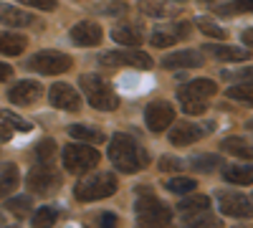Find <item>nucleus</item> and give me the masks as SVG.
I'll list each match as a JSON object with an SVG mask.
<instances>
[{"label":"nucleus","instance_id":"obj_1","mask_svg":"<svg viewBox=\"0 0 253 228\" xmlns=\"http://www.w3.org/2000/svg\"><path fill=\"white\" fill-rule=\"evenodd\" d=\"M109 160L112 165L119 170V173H139L144 170L147 165H150V155H147V150L142 147V144L129 137V135H114L112 137V144H109Z\"/></svg>","mask_w":253,"mask_h":228},{"label":"nucleus","instance_id":"obj_2","mask_svg":"<svg viewBox=\"0 0 253 228\" xmlns=\"http://www.w3.org/2000/svg\"><path fill=\"white\" fill-rule=\"evenodd\" d=\"M137 200V223L139 228H177L172 223V208L150 193V188H139Z\"/></svg>","mask_w":253,"mask_h":228},{"label":"nucleus","instance_id":"obj_3","mask_svg":"<svg viewBox=\"0 0 253 228\" xmlns=\"http://www.w3.org/2000/svg\"><path fill=\"white\" fill-rule=\"evenodd\" d=\"M79 87L84 89V94H86L89 104L94 109H101V112H114L119 107V96L112 91V87L104 81L101 76L96 74H84L79 79Z\"/></svg>","mask_w":253,"mask_h":228},{"label":"nucleus","instance_id":"obj_4","mask_svg":"<svg viewBox=\"0 0 253 228\" xmlns=\"http://www.w3.org/2000/svg\"><path fill=\"white\" fill-rule=\"evenodd\" d=\"M117 178L112 173H94L86 175L84 180L76 182V198L81 203H91V200H101V198H109L117 193Z\"/></svg>","mask_w":253,"mask_h":228},{"label":"nucleus","instance_id":"obj_5","mask_svg":"<svg viewBox=\"0 0 253 228\" xmlns=\"http://www.w3.org/2000/svg\"><path fill=\"white\" fill-rule=\"evenodd\" d=\"M99 165V152L91 144H66L63 147V168L74 175L89 173L91 168Z\"/></svg>","mask_w":253,"mask_h":228},{"label":"nucleus","instance_id":"obj_6","mask_svg":"<svg viewBox=\"0 0 253 228\" xmlns=\"http://www.w3.org/2000/svg\"><path fill=\"white\" fill-rule=\"evenodd\" d=\"M28 69L36 74H43V76H56L63 71H71L74 58L66 53H58V51H38L36 56L28 58Z\"/></svg>","mask_w":253,"mask_h":228},{"label":"nucleus","instance_id":"obj_7","mask_svg":"<svg viewBox=\"0 0 253 228\" xmlns=\"http://www.w3.org/2000/svg\"><path fill=\"white\" fill-rule=\"evenodd\" d=\"M26 185L28 190L36 193V195H51L61 188V175L53 170V165H36V168L28 173L26 178Z\"/></svg>","mask_w":253,"mask_h":228},{"label":"nucleus","instance_id":"obj_8","mask_svg":"<svg viewBox=\"0 0 253 228\" xmlns=\"http://www.w3.org/2000/svg\"><path fill=\"white\" fill-rule=\"evenodd\" d=\"M99 64L107 69L117 66H132V69H152V56H147L144 51L137 48H124V51H112V53H101Z\"/></svg>","mask_w":253,"mask_h":228},{"label":"nucleus","instance_id":"obj_9","mask_svg":"<svg viewBox=\"0 0 253 228\" xmlns=\"http://www.w3.org/2000/svg\"><path fill=\"white\" fill-rule=\"evenodd\" d=\"M218 208L223 216H230V218H253V203L246 195L233 193V190H223L218 195Z\"/></svg>","mask_w":253,"mask_h":228},{"label":"nucleus","instance_id":"obj_10","mask_svg":"<svg viewBox=\"0 0 253 228\" xmlns=\"http://www.w3.org/2000/svg\"><path fill=\"white\" fill-rule=\"evenodd\" d=\"M172 119H175V109H172V104H167V101H152V104H147V109H144V122L155 135L165 132L172 124Z\"/></svg>","mask_w":253,"mask_h":228},{"label":"nucleus","instance_id":"obj_11","mask_svg":"<svg viewBox=\"0 0 253 228\" xmlns=\"http://www.w3.org/2000/svg\"><path fill=\"white\" fill-rule=\"evenodd\" d=\"M190 33H193V23H172V26L155 28L150 41L157 48H167V46H175V44H180V41H185Z\"/></svg>","mask_w":253,"mask_h":228},{"label":"nucleus","instance_id":"obj_12","mask_svg":"<svg viewBox=\"0 0 253 228\" xmlns=\"http://www.w3.org/2000/svg\"><path fill=\"white\" fill-rule=\"evenodd\" d=\"M48 99L56 109H63V112H79L81 109V96L69 84H53L48 91Z\"/></svg>","mask_w":253,"mask_h":228},{"label":"nucleus","instance_id":"obj_13","mask_svg":"<svg viewBox=\"0 0 253 228\" xmlns=\"http://www.w3.org/2000/svg\"><path fill=\"white\" fill-rule=\"evenodd\" d=\"M41 94H43V87L38 84V81H18L15 87L8 89V99L13 101V104H20V107H26V104H36V101L41 99Z\"/></svg>","mask_w":253,"mask_h":228},{"label":"nucleus","instance_id":"obj_14","mask_svg":"<svg viewBox=\"0 0 253 228\" xmlns=\"http://www.w3.org/2000/svg\"><path fill=\"white\" fill-rule=\"evenodd\" d=\"M101 38H104L101 26L94 23V20H81L71 28V41L76 46H99Z\"/></svg>","mask_w":253,"mask_h":228},{"label":"nucleus","instance_id":"obj_15","mask_svg":"<svg viewBox=\"0 0 253 228\" xmlns=\"http://www.w3.org/2000/svg\"><path fill=\"white\" fill-rule=\"evenodd\" d=\"M215 91H218L215 81H210V79H195V81H190V84L180 87V89H177V96H180V99L208 101L210 96H215Z\"/></svg>","mask_w":253,"mask_h":228},{"label":"nucleus","instance_id":"obj_16","mask_svg":"<svg viewBox=\"0 0 253 228\" xmlns=\"http://www.w3.org/2000/svg\"><path fill=\"white\" fill-rule=\"evenodd\" d=\"M162 66L165 69H198V66H203V53H198V51H190V48H185V51H175V53H167L165 58H162Z\"/></svg>","mask_w":253,"mask_h":228},{"label":"nucleus","instance_id":"obj_17","mask_svg":"<svg viewBox=\"0 0 253 228\" xmlns=\"http://www.w3.org/2000/svg\"><path fill=\"white\" fill-rule=\"evenodd\" d=\"M203 135H205V130L198 127V124L180 122V124H175L172 132H170V144H175V147H187V144L198 142Z\"/></svg>","mask_w":253,"mask_h":228},{"label":"nucleus","instance_id":"obj_18","mask_svg":"<svg viewBox=\"0 0 253 228\" xmlns=\"http://www.w3.org/2000/svg\"><path fill=\"white\" fill-rule=\"evenodd\" d=\"M33 127L10 109H0V139H10L18 132H31Z\"/></svg>","mask_w":253,"mask_h":228},{"label":"nucleus","instance_id":"obj_19","mask_svg":"<svg viewBox=\"0 0 253 228\" xmlns=\"http://www.w3.org/2000/svg\"><path fill=\"white\" fill-rule=\"evenodd\" d=\"M0 23L3 26H10V28H23V26H31L36 23V18L20 8H10V5H0Z\"/></svg>","mask_w":253,"mask_h":228},{"label":"nucleus","instance_id":"obj_20","mask_svg":"<svg viewBox=\"0 0 253 228\" xmlns=\"http://www.w3.org/2000/svg\"><path fill=\"white\" fill-rule=\"evenodd\" d=\"M26 46H28V38L26 36L10 33V31L0 33V53H3V56H20Z\"/></svg>","mask_w":253,"mask_h":228},{"label":"nucleus","instance_id":"obj_21","mask_svg":"<svg viewBox=\"0 0 253 228\" xmlns=\"http://www.w3.org/2000/svg\"><path fill=\"white\" fill-rule=\"evenodd\" d=\"M213 58L218 61H248L251 58V48H236V46H203Z\"/></svg>","mask_w":253,"mask_h":228},{"label":"nucleus","instance_id":"obj_22","mask_svg":"<svg viewBox=\"0 0 253 228\" xmlns=\"http://www.w3.org/2000/svg\"><path fill=\"white\" fill-rule=\"evenodd\" d=\"M180 8H175L172 0H142V13L152 18H170Z\"/></svg>","mask_w":253,"mask_h":228},{"label":"nucleus","instance_id":"obj_23","mask_svg":"<svg viewBox=\"0 0 253 228\" xmlns=\"http://www.w3.org/2000/svg\"><path fill=\"white\" fill-rule=\"evenodd\" d=\"M220 150L236 155V157H243V160H253V142H248L243 137H228V139H223Z\"/></svg>","mask_w":253,"mask_h":228},{"label":"nucleus","instance_id":"obj_24","mask_svg":"<svg viewBox=\"0 0 253 228\" xmlns=\"http://www.w3.org/2000/svg\"><path fill=\"white\" fill-rule=\"evenodd\" d=\"M112 38L117 41V44H122V46H126V48H139L142 46V33H139V28H134V26H119V28H114L112 31Z\"/></svg>","mask_w":253,"mask_h":228},{"label":"nucleus","instance_id":"obj_25","mask_svg":"<svg viewBox=\"0 0 253 228\" xmlns=\"http://www.w3.org/2000/svg\"><path fill=\"white\" fill-rule=\"evenodd\" d=\"M18 180H20V175H18L15 165L13 162H0V198H5L10 190H15Z\"/></svg>","mask_w":253,"mask_h":228},{"label":"nucleus","instance_id":"obj_26","mask_svg":"<svg viewBox=\"0 0 253 228\" xmlns=\"http://www.w3.org/2000/svg\"><path fill=\"white\" fill-rule=\"evenodd\" d=\"M223 178L233 185H253V165H228Z\"/></svg>","mask_w":253,"mask_h":228},{"label":"nucleus","instance_id":"obj_27","mask_svg":"<svg viewBox=\"0 0 253 228\" xmlns=\"http://www.w3.org/2000/svg\"><path fill=\"white\" fill-rule=\"evenodd\" d=\"M182 226L185 228H213L220 226L218 218H213V213L208 211H195V213H182Z\"/></svg>","mask_w":253,"mask_h":228},{"label":"nucleus","instance_id":"obj_28","mask_svg":"<svg viewBox=\"0 0 253 228\" xmlns=\"http://www.w3.org/2000/svg\"><path fill=\"white\" fill-rule=\"evenodd\" d=\"M69 135L74 139L86 142V144H101L104 142V132L96 130V127H86V124H74V127H69Z\"/></svg>","mask_w":253,"mask_h":228},{"label":"nucleus","instance_id":"obj_29","mask_svg":"<svg viewBox=\"0 0 253 228\" xmlns=\"http://www.w3.org/2000/svg\"><path fill=\"white\" fill-rule=\"evenodd\" d=\"M208 208H210V198L208 195H198V193H193L190 198H182L177 203L180 213H195V211H208Z\"/></svg>","mask_w":253,"mask_h":228},{"label":"nucleus","instance_id":"obj_30","mask_svg":"<svg viewBox=\"0 0 253 228\" xmlns=\"http://www.w3.org/2000/svg\"><path fill=\"white\" fill-rule=\"evenodd\" d=\"M8 211H10L15 218H26V216H31V211H33V200H31V195H15V198H10V200H8Z\"/></svg>","mask_w":253,"mask_h":228},{"label":"nucleus","instance_id":"obj_31","mask_svg":"<svg viewBox=\"0 0 253 228\" xmlns=\"http://www.w3.org/2000/svg\"><path fill=\"white\" fill-rule=\"evenodd\" d=\"M58 221V211L51 205H43L33 213V228H53V223Z\"/></svg>","mask_w":253,"mask_h":228},{"label":"nucleus","instance_id":"obj_32","mask_svg":"<svg viewBox=\"0 0 253 228\" xmlns=\"http://www.w3.org/2000/svg\"><path fill=\"white\" fill-rule=\"evenodd\" d=\"M36 160L41 165H53V160H56V142L53 139H41L36 144Z\"/></svg>","mask_w":253,"mask_h":228},{"label":"nucleus","instance_id":"obj_33","mask_svg":"<svg viewBox=\"0 0 253 228\" xmlns=\"http://www.w3.org/2000/svg\"><path fill=\"white\" fill-rule=\"evenodd\" d=\"M228 99L253 104V81H241V84H233V87L228 89Z\"/></svg>","mask_w":253,"mask_h":228},{"label":"nucleus","instance_id":"obj_34","mask_svg":"<svg viewBox=\"0 0 253 228\" xmlns=\"http://www.w3.org/2000/svg\"><path fill=\"white\" fill-rule=\"evenodd\" d=\"M190 165H193V170H200V173H213V168H220L223 160L220 155H198L190 160Z\"/></svg>","mask_w":253,"mask_h":228},{"label":"nucleus","instance_id":"obj_35","mask_svg":"<svg viewBox=\"0 0 253 228\" xmlns=\"http://www.w3.org/2000/svg\"><path fill=\"white\" fill-rule=\"evenodd\" d=\"M220 15H243V13H253V0H233L228 5L215 8Z\"/></svg>","mask_w":253,"mask_h":228},{"label":"nucleus","instance_id":"obj_36","mask_svg":"<svg viewBox=\"0 0 253 228\" xmlns=\"http://www.w3.org/2000/svg\"><path fill=\"white\" fill-rule=\"evenodd\" d=\"M198 188V182L193 178H170L167 180V190L170 193H177V195H185V193H193Z\"/></svg>","mask_w":253,"mask_h":228},{"label":"nucleus","instance_id":"obj_37","mask_svg":"<svg viewBox=\"0 0 253 228\" xmlns=\"http://www.w3.org/2000/svg\"><path fill=\"white\" fill-rule=\"evenodd\" d=\"M117 223H119V218L112 211H101L89 221V228H117Z\"/></svg>","mask_w":253,"mask_h":228},{"label":"nucleus","instance_id":"obj_38","mask_svg":"<svg viewBox=\"0 0 253 228\" xmlns=\"http://www.w3.org/2000/svg\"><path fill=\"white\" fill-rule=\"evenodd\" d=\"M198 28H200L208 38H218V41H223V38L228 36V33H225L218 23H213L210 18H200V20H198Z\"/></svg>","mask_w":253,"mask_h":228},{"label":"nucleus","instance_id":"obj_39","mask_svg":"<svg viewBox=\"0 0 253 228\" xmlns=\"http://www.w3.org/2000/svg\"><path fill=\"white\" fill-rule=\"evenodd\" d=\"M180 101H182V112L187 114H205L208 109L205 101H195V99H180Z\"/></svg>","mask_w":253,"mask_h":228},{"label":"nucleus","instance_id":"obj_40","mask_svg":"<svg viewBox=\"0 0 253 228\" xmlns=\"http://www.w3.org/2000/svg\"><path fill=\"white\" fill-rule=\"evenodd\" d=\"M31 8H38V10H56L58 8V0H20Z\"/></svg>","mask_w":253,"mask_h":228},{"label":"nucleus","instance_id":"obj_41","mask_svg":"<svg viewBox=\"0 0 253 228\" xmlns=\"http://www.w3.org/2000/svg\"><path fill=\"white\" fill-rule=\"evenodd\" d=\"M157 168H160L162 173H172V170H180V168H182V162H180L177 157H170V155H167V157H162V160H160Z\"/></svg>","mask_w":253,"mask_h":228},{"label":"nucleus","instance_id":"obj_42","mask_svg":"<svg viewBox=\"0 0 253 228\" xmlns=\"http://www.w3.org/2000/svg\"><path fill=\"white\" fill-rule=\"evenodd\" d=\"M225 79H233V81H253V69H243V71L225 74Z\"/></svg>","mask_w":253,"mask_h":228},{"label":"nucleus","instance_id":"obj_43","mask_svg":"<svg viewBox=\"0 0 253 228\" xmlns=\"http://www.w3.org/2000/svg\"><path fill=\"white\" fill-rule=\"evenodd\" d=\"M13 76V69L8 66V64H3V61H0V81H8Z\"/></svg>","mask_w":253,"mask_h":228},{"label":"nucleus","instance_id":"obj_44","mask_svg":"<svg viewBox=\"0 0 253 228\" xmlns=\"http://www.w3.org/2000/svg\"><path fill=\"white\" fill-rule=\"evenodd\" d=\"M243 44L253 48V28H248V31H243Z\"/></svg>","mask_w":253,"mask_h":228},{"label":"nucleus","instance_id":"obj_45","mask_svg":"<svg viewBox=\"0 0 253 228\" xmlns=\"http://www.w3.org/2000/svg\"><path fill=\"white\" fill-rule=\"evenodd\" d=\"M246 127H248V130H251V132H253V119H251V122H248V124H246Z\"/></svg>","mask_w":253,"mask_h":228},{"label":"nucleus","instance_id":"obj_46","mask_svg":"<svg viewBox=\"0 0 253 228\" xmlns=\"http://www.w3.org/2000/svg\"><path fill=\"white\" fill-rule=\"evenodd\" d=\"M233 228H248V226H233Z\"/></svg>","mask_w":253,"mask_h":228}]
</instances>
